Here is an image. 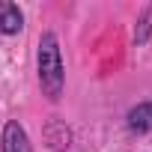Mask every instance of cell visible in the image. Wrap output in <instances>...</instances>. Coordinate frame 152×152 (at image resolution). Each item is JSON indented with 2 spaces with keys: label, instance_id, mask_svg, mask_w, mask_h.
Listing matches in <instances>:
<instances>
[{
  "label": "cell",
  "instance_id": "cell-5",
  "mask_svg": "<svg viewBox=\"0 0 152 152\" xmlns=\"http://www.w3.org/2000/svg\"><path fill=\"white\" fill-rule=\"evenodd\" d=\"M149 33H152V9H143V15H140V21H137V30H134V42L143 45V42L149 39Z\"/></svg>",
  "mask_w": 152,
  "mask_h": 152
},
{
  "label": "cell",
  "instance_id": "cell-2",
  "mask_svg": "<svg viewBox=\"0 0 152 152\" xmlns=\"http://www.w3.org/2000/svg\"><path fill=\"white\" fill-rule=\"evenodd\" d=\"M0 146H3V152H33L30 137H27V131H24V125H21L18 119H9V122L3 125Z\"/></svg>",
  "mask_w": 152,
  "mask_h": 152
},
{
  "label": "cell",
  "instance_id": "cell-3",
  "mask_svg": "<svg viewBox=\"0 0 152 152\" xmlns=\"http://www.w3.org/2000/svg\"><path fill=\"white\" fill-rule=\"evenodd\" d=\"M21 27H24L21 9H18L15 3H0V33L12 36V33H18Z\"/></svg>",
  "mask_w": 152,
  "mask_h": 152
},
{
  "label": "cell",
  "instance_id": "cell-1",
  "mask_svg": "<svg viewBox=\"0 0 152 152\" xmlns=\"http://www.w3.org/2000/svg\"><path fill=\"white\" fill-rule=\"evenodd\" d=\"M36 66H39V87L42 96L48 102H57L63 96V84H66V72H63V57H60V45L54 33H42L39 39V54H36Z\"/></svg>",
  "mask_w": 152,
  "mask_h": 152
},
{
  "label": "cell",
  "instance_id": "cell-4",
  "mask_svg": "<svg viewBox=\"0 0 152 152\" xmlns=\"http://www.w3.org/2000/svg\"><path fill=\"white\" fill-rule=\"evenodd\" d=\"M128 128L137 131V134L152 131V102H143V104L128 110Z\"/></svg>",
  "mask_w": 152,
  "mask_h": 152
}]
</instances>
